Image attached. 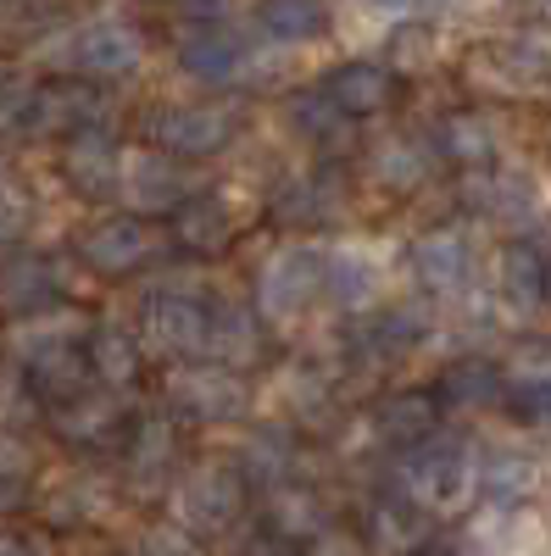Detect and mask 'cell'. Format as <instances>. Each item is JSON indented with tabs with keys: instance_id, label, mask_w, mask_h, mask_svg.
I'll return each instance as SVG.
<instances>
[{
	"instance_id": "14",
	"label": "cell",
	"mask_w": 551,
	"mask_h": 556,
	"mask_svg": "<svg viewBox=\"0 0 551 556\" xmlns=\"http://www.w3.org/2000/svg\"><path fill=\"white\" fill-rule=\"evenodd\" d=\"M73 278H78V262L67 251L17 245V251L0 256V312H7V323H17V317H34V312L67 306Z\"/></svg>"
},
{
	"instance_id": "8",
	"label": "cell",
	"mask_w": 551,
	"mask_h": 556,
	"mask_svg": "<svg viewBox=\"0 0 551 556\" xmlns=\"http://www.w3.org/2000/svg\"><path fill=\"white\" fill-rule=\"evenodd\" d=\"M256 384L217 362H173L162 374V412L178 429H240L251 424Z\"/></svg>"
},
{
	"instance_id": "2",
	"label": "cell",
	"mask_w": 551,
	"mask_h": 556,
	"mask_svg": "<svg viewBox=\"0 0 551 556\" xmlns=\"http://www.w3.org/2000/svg\"><path fill=\"white\" fill-rule=\"evenodd\" d=\"M212 278L206 267H184V273H151L146 285H134V317L128 329L140 334L146 356L173 362H201L206 345V317H212Z\"/></svg>"
},
{
	"instance_id": "16",
	"label": "cell",
	"mask_w": 551,
	"mask_h": 556,
	"mask_svg": "<svg viewBox=\"0 0 551 556\" xmlns=\"http://www.w3.org/2000/svg\"><path fill=\"white\" fill-rule=\"evenodd\" d=\"M107 84H89V78H62L51 73L45 84H34V101H28V139H73L84 128H101L107 123Z\"/></svg>"
},
{
	"instance_id": "23",
	"label": "cell",
	"mask_w": 551,
	"mask_h": 556,
	"mask_svg": "<svg viewBox=\"0 0 551 556\" xmlns=\"http://www.w3.org/2000/svg\"><path fill=\"white\" fill-rule=\"evenodd\" d=\"M468 78L490 96H529L551 78V45H540L535 34H508V39H490L485 51H474Z\"/></svg>"
},
{
	"instance_id": "37",
	"label": "cell",
	"mask_w": 551,
	"mask_h": 556,
	"mask_svg": "<svg viewBox=\"0 0 551 556\" xmlns=\"http://www.w3.org/2000/svg\"><path fill=\"white\" fill-rule=\"evenodd\" d=\"M367 429L379 434V445H390L396 456L412 451L418 440H429L440 429V406H435V390H385L367 412Z\"/></svg>"
},
{
	"instance_id": "42",
	"label": "cell",
	"mask_w": 551,
	"mask_h": 556,
	"mask_svg": "<svg viewBox=\"0 0 551 556\" xmlns=\"http://www.w3.org/2000/svg\"><path fill=\"white\" fill-rule=\"evenodd\" d=\"M28 101H34V78L0 62V139H28Z\"/></svg>"
},
{
	"instance_id": "30",
	"label": "cell",
	"mask_w": 551,
	"mask_h": 556,
	"mask_svg": "<svg viewBox=\"0 0 551 556\" xmlns=\"http://www.w3.org/2000/svg\"><path fill=\"white\" fill-rule=\"evenodd\" d=\"M324 290H329V306L367 317V312L385 306V267H379L374 251L335 240V245H324Z\"/></svg>"
},
{
	"instance_id": "43",
	"label": "cell",
	"mask_w": 551,
	"mask_h": 556,
	"mask_svg": "<svg viewBox=\"0 0 551 556\" xmlns=\"http://www.w3.org/2000/svg\"><path fill=\"white\" fill-rule=\"evenodd\" d=\"M501 379H508V390L551 384V340H524V345H513V356L501 362Z\"/></svg>"
},
{
	"instance_id": "9",
	"label": "cell",
	"mask_w": 551,
	"mask_h": 556,
	"mask_svg": "<svg viewBox=\"0 0 551 556\" xmlns=\"http://www.w3.org/2000/svg\"><path fill=\"white\" fill-rule=\"evenodd\" d=\"M251 506V490L246 479L235 473V462L228 456H196L184 462L178 479L167 484V523H178L184 534H228Z\"/></svg>"
},
{
	"instance_id": "41",
	"label": "cell",
	"mask_w": 551,
	"mask_h": 556,
	"mask_svg": "<svg viewBox=\"0 0 551 556\" xmlns=\"http://www.w3.org/2000/svg\"><path fill=\"white\" fill-rule=\"evenodd\" d=\"M39 417H45V406L28 390V379L17 374V367L0 362V434H23L28 424H39Z\"/></svg>"
},
{
	"instance_id": "21",
	"label": "cell",
	"mask_w": 551,
	"mask_h": 556,
	"mask_svg": "<svg viewBox=\"0 0 551 556\" xmlns=\"http://www.w3.org/2000/svg\"><path fill=\"white\" fill-rule=\"evenodd\" d=\"M440 173V156H435V139L429 134H385L374 139V146L362 151V178L374 184L379 195L390 201H406V195H418L424 184Z\"/></svg>"
},
{
	"instance_id": "44",
	"label": "cell",
	"mask_w": 551,
	"mask_h": 556,
	"mask_svg": "<svg viewBox=\"0 0 551 556\" xmlns=\"http://www.w3.org/2000/svg\"><path fill=\"white\" fill-rule=\"evenodd\" d=\"M429 56H435V28L429 23H401L396 39H390V51H385V67L401 78L412 67H429Z\"/></svg>"
},
{
	"instance_id": "49",
	"label": "cell",
	"mask_w": 551,
	"mask_h": 556,
	"mask_svg": "<svg viewBox=\"0 0 551 556\" xmlns=\"http://www.w3.org/2000/svg\"><path fill=\"white\" fill-rule=\"evenodd\" d=\"M23 228H28V201L7 195V201H0V256L23 245Z\"/></svg>"
},
{
	"instance_id": "26",
	"label": "cell",
	"mask_w": 551,
	"mask_h": 556,
	"mask_svg": "<svg viewBox=\"0 0 551 556\" xmlns=\"http://www.w3.org/2000/svg\"><path fill=\"white\" fill-rule=\"evenodd\" d=\"M39 424L51 429L62 445L89 451V445H107V440L128 424V401L89 384V390H78V395H67V401H57V406H45Z\"/></svg>"
},
{
	"instance_id": "3",
	"label": "cell",
	"mask_w": 551,
	"mask_h": 556,
	"mask_svg": "<svg viewBox=\"0 0 551 556\" xmlns=\"http://www.w3.org/2000/svg\"><path fill=\"white\" fill-rule=\"evenodd\" d=\"M34 56L45 67H57L62 78H89V84H112V78H134L151 56V39L140 23H128L117 12H89L62 23L57 34H45L34 45Z\"/></svg>"
},
{
	"instance_id": "19",
	"label": "cell",
	"mask_w": 551,
	"mask_h": 556,
	"mask_svg": "<svg viewBox=\"0 0 551 556\" xmlns=\"http://www.w3.org/2000/svg\"><path fill=\"white\" fill-rule=\"evenodd\" d=\"M184 468V429L167 412H146L128 424V445H123V479L140 495H167V484Z\"/></svg>"
},
{
	"instance_id": "10",
	"label": "cell",
	"mask_w": 551,
	"mask_h": 556,
	"mask_svg": "<svg viewBox=\"0 0 551 556\" xmlns=\"http://www.w3.org/2000/svg\"><path fill=\"white\" fill-rule=\"evenodd\" d=\"M167 228L146 223V217H128V212H107L96 223H84L67 256L78 262V273L89 278H107V285H123V278H140L151 267L167 262Z\"/></svg>"
},
{
	"instance_id": "32",
	"label": "cell",
	"mask_w": 551,
	"mask_h": 556,
	"mask_svg": "<svg viewBox=\"0 0 551 556\" xmlns=\"http://www.w3.org/2000/svg\"><path fill=\"white\" fill-rule=\"evenodd\" d=\"M429 390H435L440 417H479V412H496L501 401H508L501 362H490V356H456V362H446Z\"/></svg>"
},
{
	"instance_id": "7",
	"label": "cell",
	"mask_w": 551,
	"mask_h": 556,
	"mask_svg": "<svg viewBox=\"0 0 551 556\" xmlns=\"http://www.w3.org/2000/svg\"><path fill=\"white\" fill-rule=\"evenodd\" d=\"M396 490L424 506V513H456L468 506V495L479 490V451L468 434L456 429H435L429 440H418L412 451L396 456Z\"/></svg>"
},
{
	"instance_id": "50",
	"label": "cell",
	"mask_w": 551,
	"mask_h": 556,
	"mask_svg": "<svg viewBox=\"0 0 551 556\" xmlns=\"http://www.w3.org/2000/svg\"><path fill=\"white\" fill-rule=\"evenodd\" d=\"M240 556H306V545H290V540H279V534H267V529H262Z\"/></svg>"
},
{
	"instance_id": "53",
	"label": "cell",
	"mask_w": 551,
	"mask_h": 556,
	"mask_svg": "<svg viewBox=\"0 0 551 556\" xmlns=\"http://www.w3.org/2000/svg\"><path fill=\"white\" fill-rule=\"evenodd\" d=\"M17 7H23V0H0V28L17 23Z\"/></svg>"
},
{
	"instance_id": "38",
	"label": "cell",
	"mask_w": 551,
	"mask_h": 556,
	"mask_svg": "<svg viewBox=\"0 0 551 556\" xmlns=\"http://www.w3.org/2000/svg\"><path fill=\"white\" fill-rule=\"evenodd\" d=\"M496 290L513 312H535L546 306V256L529 245V240H513L496 262Z\"/></svg>"
},
{
	"instance_id": "39",
	"label": "cell",
	"mask_w": 551,
	"mask_h": 556,
	"mask_svg": "<svg viewBox=\"0 0 551 556\" xmlns=\"http://www.w3.org/2000/svg\"><path fill=\"white\" fill-rule=\"evenodd\" d=\"M535 462L524 451H485L479 456V495H490L496 506H518L535 490Z\"/></svg>"
},
{
	"instance_id": "48",
	"label": "cell",
	"mask_w": 551,
	"mask_h": 556,
	"mask_svg": "<svg viewBox=\"0 0 551 556\" xmlns=\"http://www.w3.org/2000/svg\"><path fill=\"white\" fill-rule=\"evenodd\" d=\"M362 7L379 12V17H390V23L401 28V23H429V17L446 7V0H362Z\"/></svg>"
},
{
	"instance_id": "29",
	"label": "cell",
	"mask_w": 551,
	"mask_h": 556,
	"mask_svg": "<svg viewBox=\"0 0 551 556\" xmlns=\"http://www.w3.org/2000/svg\"><path fill=\"white\" fill-rule=\"evenodd\" d=\"M112 506H117V484H112V473H96V468L57 473L39 490V518L57 523V529H89V523H101Z\"/></svg>"
},
{
	"instance_id": "22",
	"label": "cell",
	"mask_w": 551,
	"mask_h": 556,
	"mask_svg": "<svg viewBox=\"0 0 551 556\" xmlns=\"http://www.w3.org/2000/svg\"><path fill=\"white\" fill-rule=\"evenodd\" d=\"M57 173H62V184H67L78 201H117V184H123V139L112 134V123L62 139Z\"/></svg>"
},
{
	"instance_id": "11",
	"label": "cell",
	"mask_w": 551,
	"mask_h": 556,
	"mask_svg": "<svg viewBox=\"0 0 551 556\" xmlns=\"http://www.w3.org/2000/svg\"><path fill=\"white\" fill-rule=\"evenodd\" d=\"M429 334H435L429 306H418V301H390V306H379V312H367L356 329L340 334L335 374H340V379H362V374L374 379V374H385V367L406 362Z\"/></svg>"
},
{
	"instance_id": "46",
	"label": "cell",
	"mask_w": 551,
	"mask_h": 556,
	"mask_svg": "<svg viewBox=\"0 0 551 556\" xmlns=\"http://www.w3.org/2000/svg\"><path fill=\"white\" fill-rule=\"evenodd\" d=\"M134 556H206L201 551V540L196 534H184L178 523H146V534H140V545H134Z\"/></svg>"
},
{
	"instance_id": "15",
	"label": "cell",
	"mask_w": 551,
	"mask_h": 556,
	"mask_svg": "<svg viewBox=\"0 0 551 556\" xmlns=\"http://www.w3.org/2000/svg\"><path fill=\"white\" fill-rule=\"evenodd\" d=\"M267 401H273L267 417L290 424L296 434L329 429L335 412H340V374H335V362L285 356L279 367H273V379H267Z\"/></svg>"
},
{
	"instance_id": "51",
	"label": "cell",
	"mask_w": 551,
	"mask_h": 556,
	"mask_svg": "<svg viewBox=\"0 0 551 556\" xmlns=\"http://www.w3.org/2000/svg\"><path fill=\"white\" fill-rule=\"evenodd\" d=\"M0 556H34V551H28V540H17V534H0Z\"/></svg>"
},
{
	"instance_id": "33",
	"label": "cell",
	"mask_w": 551,
	"mask_h": 556,
	"mask_svg": "<svg viewBox=\"0 0 551 556\" xmlns=\"http://www.w3.org/2000/svg\"><path fill=\"white\" fill-rule=\"evenodd\" d=\"M429 529H435V518L424 506H412L401 490H385L362 506V540L379 556H418L429 545Z\"/></svg>"
},
{
	"instance_id": "13",
	"label": "cell",
	"mask_w": 551,
	"mask_h": 556,
	"mask_svg": "<svg viewBox=\"0 0 551 556\" xmlns=\"http://www.w3.org/2000/svg\"><path fill=\"white\" fill-rule=\"evenodd\" d=\"M206 190V173L190 162H173L151 146H123V184H117V206L128 217H173L190 195Z\"/></svg>"
},
{
	"instance_id": "18",
	"label": "cell",
	"mask_w": 551,
	"mask_h": 556,
	"mask_svg": "<svg viewBox=\"0 0 551 556\" xmlns=\"http://www.w3.org/2000/svg\"><path fill=\"white\" fill-rule=\"evenodd\" d=\"M273 351V334L267 323L256 317V306L246 295H212V317H206V345H201V362H217L228 374H256Z\"/></svg>"
},
{
	"instance_id": "45",
	"label": "cell",
	"mask_w": 551,
	"mask_h": 556,
	"mask_svg": "<svg viewBox=\"0 0 551 556\" xmlns=\"http://www.w3.org/2000/svg\"><path fill=\"white\" fill-rule=\"evenodd\" d=\"M246 12L240 0H173V23L178 34H201V28H235Z\"/></svg>"
},
{
	"instance_id": "34",
	"label": "cell",
	"mask_w": 551,
	"mask_h": 556,
	"mask_svg": "<svg viewBox=\"0 0 551 556\" xmlns=\"http://www.w3.org/2000/svg\"><path fill=\"white\" fill-rule=\"evenodd\" d=\"M463 206L485 223H501V228H524L535 217V184L524 173H508V167H485V173H463Z\"/></svg>"
},
{
	"instance_id": "54",
	"label": "cell",
	"mask_w": 551,
	"mask_h": 556,
	"mask_svg": "<svg viewBox=\"0 0 551 556\" xmlns=\"http://www.w3.org/2000/svg\"><path fill=\"white\" fill-rule=\"evenodd\" d=\"M418 556H456V551H451V545H435V540H429V545H424Z\"/></svg>"
},
{
	"instance_id": "40",
	"label": "cell",
	"mask_w": 551,
	"mask_h": 556,
	"mask_svg": "<svg viewBox=\"0 0 551 556\" xmlns=\"http://www.w3.org/2000/svg\"><path fill=\"white\" fill-rule=\"evenodd\" d=\"M39 484V462L34 445L23 434H0V513H17V506L34 501Z\"/></svg>"
},
{
	"instance_id": "52",
	"label": "cell",
	"mask_w": 551,
	"mask_h": 556,
	"mask_svg": "<svg viewBox=\"0 0 551 556\" xmlns=\"http://www.w3.org/2000/svg\"><path fill=\"white\" fill-rule=\"evenodd\" d=\"M7 195H23V190H17V178H12L7 156H0V201H7Z\"/></svg>"
},
{
	"instance_id": "47",
	"label": "cell",
	"mask_w": 551,
	"mask_h": 556,
	"mask_svg": "<svg viewBox=\"0 0 551 556\" xmlns=\"http://www.w3.org/2000/svg\"><path fill=\"white\" fill-rule=\"evenodd\" d=\"M508 406L518 424H529V429H551V384H535V390H508Z\"/></svg>"
},
{
	"instance_id": "25",
	"label": "cell",
	"mask_w": 551,
	"mask_h": 556,
	"mask_svg": "<svg viewBox=\"0 0 551 556\" xmlns=\"http://www.w3.org/2000/svg\"><path fill=\"white\" fill-rule=\"evenodd\" d=\"M167 245L196 256V262H212V256H228L240 245V212L228 195H217L212 184L201 195H190L173 217H167Z\"/></svg>"
},
{
	"instance_id": "28",
	"label": "cell",
	"mask_w": 551,
	"mask_h": 556,
	"mask_svg": "<svg viewBox=\"0 0 551 556\" xmlns=\"http://www.w3.org/2000/svg\"><path fill=\"white\" fill-rule=\"evenodd\" d=\"M84 362H89V384L112 390L123 401H128L134 384L146 379V367H151L140 334H134L128 323H112V317H96V329H89V340H84Z\"/></svg>"
},
{
	"instance_id": "1",
	"label": "cell",
	"mask_w": 551,
	"mask_h": 556,
	"mask_svg": "<svg viewBox=\"0 0 551 556\" xmlns=\"http://www.w3.org/2000/svg\"><path fill=\"white\" fill-rule=\"evenodd\" d=\"M96 329V317L84 306H51L17 317L0 329V362L17 367L28 379V390L39 395V406H57L78 390H89V362H84V340Z\"/></svg>"
},
{
	"instance_id": "12",
	"label": "cell",
	"mask_w": 551,
	"mask_h": 556,
	"mask_svg": "<svg viewBox=\"0 0 551 556\" xmlns=\"http://www.w3.org/2000/svg\"><path fill=\"white\" fill-rule=\"evenodd\" d=\"M173 67L212 89V96H240V89L262 84L267 78V62H262V39L235 23V28H201V34H178L173 45Z\"/></svg>"
},
{
	"instance_id": "35",
	"label": "cell",
	"mask_w": 551,
	"mask_h": 556,
	"mask_svg": "<svg viewBox=\"0 0 551 556\" xmlns=\"http://www.w3.org/2000/svg\"><path fill=\"white\" fill-rule=\"evenodd\" d=\"M262 513H267V534H279L290 545H317V540L335 529V513H329L324 490L306 484V479H290L279 490H267Z\"/></svg>"
},
{
	"instance_id": "56",
	"label": "cell",
	"mask_w": 551,
	"mask_h": 556,
	"mask_svg": "<svg viewBox=\"0 0 551 556\" xmlns=\"http://www.w3.org/2000/svg\"><path fill=\"white\" fill-rule=\"evenodd\" d=\"M123 556H134V551H123Z\"/></svg>"
},
{
	"instance_id": "20",
	"label": "cell",
	"mask_w": 551,
	"mask_h": 556,
	"mask_svg": "<svg viewBox=\"0 0 551 556\" xmlns=\"http://www.w3.org/2000/svg\"><path fill=\"white\" fill-rule=\"evenodd\" d=\"M235 473L246 479V490H279L290 479H301V434L279 417H251L240 424V440H235Z\"/></svg>"
},
{
	"instance_id": "5",
	"label": "cell",
	"mask_w": 551,
	"mask_h": 556,
	"mask_svg": "<svg viewBox=\"0 0 551 556\" xmlns=\"http://www.w3.org/2000/svg\"><path fill=\"white\" fill-rule=\"evenodd\" d=\"M356 184L340 162H296L285 167L279 178L267 184V195H262V212L267 223L279 228V235H335V228L351 217L356 206Z\"/></svg>"
},
{
	"instance_id": "17",
	"label": "cell",
	"mask_w": 551,
	"mask_h": 556,
	"mask_svg": "<svg viewBox=\"0 0 551 556\" xmlns=\"http://www.w3.org/2000/svg\"><path fill=\"white\" fill-rule=\"evenodd\" d=\"M279 123L301 151H312V162H346L351 151H362V123H351L317 84L290 89L279 101Z\"/></svg>"
},
{
	"instance_id": "36",
	"label": "cell",
	"mask_w": 551,
	"mask_h": 556,
	"mask_svg": "<svg viewBox=\"0 0 551 556\" xmlns=\"http://www.w3.org/2000/svg\"><path fill=\"white\" fill-rule=\"evenodd\" d=\"M429 139H435V156H440V162H456L463 173H485V167H496V156H501V128H496V117L479 112V106L446 112Z\"/></svg>"
},
{
	"instance_id": "31",
	"label": "cell",
	"mask_w": 551,
	"mask_h": 556,
	"mask_svg": "<svg viewBox=\"0 0 551 556\" xmlns=\"http://www.w3.org/2000/svg\"><path fill=\"white\" fill-rule=\"evenodd\" d=\"M251 34L273 51H306V45L329 39L335 7L329 0H251Z\"/></svg>"
},
{
	"instance_id": "4",
	"label": "cell",
	"mask_w": 551,
	"mask_h": 556,
	"mask_svg": "<svg viewBox=\"0 0 551 556\" xmlns=\"http://www.w3.org/2000/svg\"><path fill=\"white\" fill-rule=\"evenodd\" d=\"M256 317L267 323V334H306V323L329 306L324 290V245L317 240H285L273 245L256 273H251V295Z\"/></svg>"
},
{
	"instance_id": "6",
	"label": "cell",
	"mask_w": 551,
	"mask_h": 556,
	"mask_svg": "<svg viewBox=\"0 0 551 556\" xmlns=\"http://www.w3.org/2000/svg\"><path fill=\"white\" fill-rule=\"evenodd\" d=\"M246 134V106H235L228 96H206V101H156L140 117V146L173 156V162H212L223 156L235 139Z\"/></svg>"
},
{
	"instance_id": "24",
	"label": "cell",
	"mask_w": 551,
	"mask_h": 556,
	"mask_svg": "<svg viewBox=\"0 0 551 556\" xmlns=\"http://www.w3.org/2000/svg\"><path fill=\"white\" fill-rule=\"evenodd\" d=\"M406 267L424 295H463V290H474L479 251L463 228H424L406 251Z\"/></svg>"
},
{
	"instance_id": "55",
	"label": "cell",
	"mask_w": 551,
	"mask_h": 556,
	"mask_svg": "<svg viewBox=\"0 0 551 556\" xmlns=\"http://www.w3.org/2000/svg\"><path fill=\"white\" fill-rule=\"evenodd\" d=\"M546 306H551V256H546Z\"/></svg>"
},
{
	"instance_id": "27",
	"label": "cell",
	"mask_w": 551,
	"mask_h": 556,
	"mask_svg": "<svg viewBox=\"0 0 551 556\" xmlns=\"http://www.w3.org/2000/svg\"><path fill=\"white\" fill-rule=\"evenodd\" d=\"M317 89L351 117V123H367V117H385L396 101H401V78L374 62V56H351L340 67H329L324 78H317Z\"/></svg>"
}]
</instances>
